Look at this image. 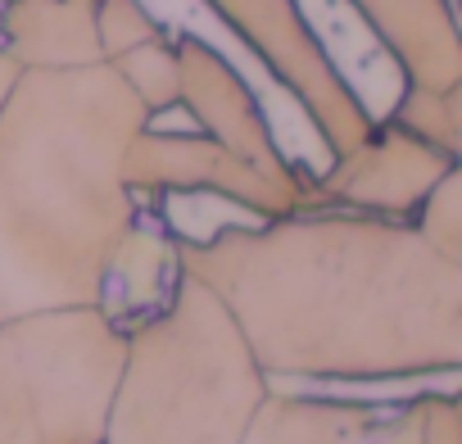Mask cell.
I'll list each match as a JSON object with an SVG mask.
<instances>
[{"label": "cell", "instance_id": "obj_1", "mask_svg": "<svg viewBox=\"0 0 462 444\" xmlns=\"http://www.w3.org/2000/svg\"><path fill=\"white\" fill-rule=\"evenodd\" d=\"M273 385H390L462 372V264L412 222L295 208L177 241Z\"/></svg>", "mask_w": 462, "mask_h": 444}, {"label": "cell", "instance_id": "obj_2", "mask_svg": "<svg viewBox=\"0 0 462 444\" xmlns=\"http://www.w3.org/2000/svg\"><path fill=\"white\" fill-rule=\"evenodd\" d=\"M145 123L105 60L19 69L0 100V318L100 309L141 213L118 163Z\"/></svg>", "mask_w": 462, "mask_h": 444}, {"label": "cell", "instance_id": "obj_3", "mask_svg": "<svg viewBox=\"0 0 462 444\" xmlns=\"http://www.w3.org/2000/svg\"><path fill=\"white\" fill-rule=\"evenodd\" d=\"M268 390L231 313L181 273L172 300L123 331L100 444H241Z\"/></svg>", "mask_w": 462, "mask_h": 444}, {"label": "cell", "instance_id": "obj_4", "mask_svg": "<svg viewBox=\"0 0 462 444\" xmlns=\"http://www.w3.org/2000/svg\"><path fill=\"white\" fill-rule=\"evenodd\" d=\"M118 363L100 309L0 318V444H100Z\"/></svg>", "mask_w": 462, "mask_h": 444}, {"label": "cell", "instance_id": "obj_5", "mask_svg": "<svg viewBox=\"0 0 462 444\" xmlns=\"http://www.w3.org/2000/svg\"><path fill=\"white\" fill-rule=\"evenodd\" d=\"M199 5L236 37L263 73L304 109L327 159L354 150L372 132V114L327 55L318 28L300 0H199Z\"/></svg>", "mask_w": 462, "mask_h": 444}, {"label": "cell", "instance_id": "obj_6", "mask_svg": "<svg viewBox=\"0 0 462 444\" xmlns=\"http://www.w3.org/2000/svg\"><path fill=\"white\" fill-rule=\"evenodd\" d=\"M127 190L136 199H163V195H213L226 199L254 217H282L295 208H313V168L295 172H263L222 141L186 127V132H163L145 123L118 163Z\"/></svg>", "mask_w": 462, "mask_h": 444}, {"label": "cell", "instance_id": "obj_7", "mask_svg": "<svg viewBox=\"0 0 462 444\" xmlns=\"http://www.w3.org/2000/svg\"><path fill=\"white\" fill-rule=\"evenodd\" d=\"M457 163H462L457 154H444L430 141L403 132L399 123L376 118L354 150L336 154L313 177V208H354L412 222L430 186Z\"/></svg>", "mask_w": 462, "mask_h": 444}, {"label": "cell", "instance_id": "obj_8", "mask_svg": "<svg viewBox=\"0 0 462 444\" xmlns=\"http://www.w3.org/2000/svg\"><path fill=\"white\" fill-rule=\"evenodd\" d=\"M177 51V109L190 118L195 132L222 141L263 172H295L300 163L282 150V136L273 132L254 87L217 46H208L199 32H172Z\"/></svg>", "mask_w": 462, "mask_h": 444}, {"label": "cell", "instance_id": "obj_9", "mask_svg": "<svg viewBox=\"0 0 462 444\" xmlns=\"http://www.w3.org/2000/svg\"><path fill=\"white\" fill-rule=\"evenodd\" d=\"M241 444H421L412 394L394 403L273 385Z\"/></svg>", "mask_w": 462, "mask_h": 444}, {"label": "cell", "instance_id": "obj_10", "mask_svg": "<svg viewBox=\"0 0 462 444\" xmlns=\"http://www.w3.org/2000/svg\"><path fill=\"white\" fill-rule=\"evenodd\" d=\"M372 28L403 82L462 87V32L453 0H345Z\"/></svg>", "mask_w": 462, "mask_h": 444}, {"label": "cell", "instance_id": "obj_11", "mask_svg": "<svg viewBox=\"0 0 462 444\" xmlns=\"http://www.w3.org/2000/svg\"><path fill=\"white\" fill-rule=\"evenodd\" d=\"M181 282V259H177V236L163 227V213H150L141 199V213L127 227L100 291V313L114 327H132L163 309Z\"/></svg>", "mask_w": 462, "mask_h": 444}, {"label": "cell", "instance_id": "obj_12", "mask_svg": "<svg viewBox=\"0 0 462 444\" xmlns=\"http://www.w3.org/2000/svg\"><path fill=\"white\" fill-rule=\"evenodd\" d=\"M0 51L19 69H82L100 64L96 0H5Z\"/></svg>", "mask_w": 462, "mask_h": 444}, {"label": "cell", "instance_id": "obj_13", "mask_svg": "<svg viewBox=\"0 0 462 444\" xmlns=\"http://www.w3.org/2000/svg\"><path fill=\"white\" fill-rule=\"evenodd\" d=\"M390 123H399L403 132L430 141L444 154L462 159V87H417L403 82L394 105L385 109Z\"/></svg>", "mask_w": 462, "mask_h": 444}, {"label": "cell", "instance_id": "obj_14", "mask_svg": "<svg viewBox=\"0 0 462 444\" xmlns=\"http://www.w3.org/2000/svg\"><path fill=\"white\" fill-rule=\"evenodd\" d=\"M123 87L141 100V109L150 118L177 109V51H172V32L159 37V42H145V46H132L127 55L118 60H105Z\"/></svg>", "mask_w": 462, "mask_h": 444}, {"label": "cell", "instance_id": "obj_15", "mask_svg": "<svg viewBox=\"0 0 462 444\" xmlns=\"http://www.w3.org/2000/svg\"><path fill=\"white\" fill-rule=\"evenodd\" d=\"M412 227L421 232V241L430 250H439L444 259H457L462 264V163L448 168L430 186V195L412 213Z\"/></svg>", "mask_w": 462, "mask_h": 444}, {"label": "cell", "instance_id": "obj_16", "mask_svg": "<svg viewBox=\"0 0 462 444\" xmlns=\"http://www.w3.org/2000/svg\"><path fill=\"white\" fill-rule=\"evenodd\" d=\"M172 28L145 5V0H96V37H100V60H118L132 46L159 42Z\"/></svg>", "mask_w": 462, "mask_h": 444}, {"label": "cell", "instance_id": "obj_17", "mask_svg": "<svg viewBox=\"0 0 462 444\" xmlns=\"http://www.w3.org/2000/svg\"><path fill=\"white\" fill-rule=\"evenodd\" d=\"M417 421H421V444H462V403L457 385L439 390H417Z\"/></svg>", "mask_w": 462, "mask_h": 444}, {"label": "cell", "instance_id": "obj_18", "mask_svg": "<svg viewBox=\"0 0 462 444\" xmlns=\"http://www.w3.org/2000/svg\"><path fill=\"white\" fill-rule=\"evenodd\" d=\"M14 78H19V64H14L5 51H0V100H5V91L14 87Z\"/></svg>", "mask_w": 462, "mask_h": 444}, {"label": "cell", "instance_id": "obj_19", "mask_svg": "<svg viewBox=\"0 0 462 444\" xmlns=\"http://www.w3.org/2000/svg\"><path fill=\"white\" fill-rule=\"evenodd\" d=\"M0 5H5V0H0Z\"/></svg>", "mask_w": 462, "mask_h": 444}]
</instances>
